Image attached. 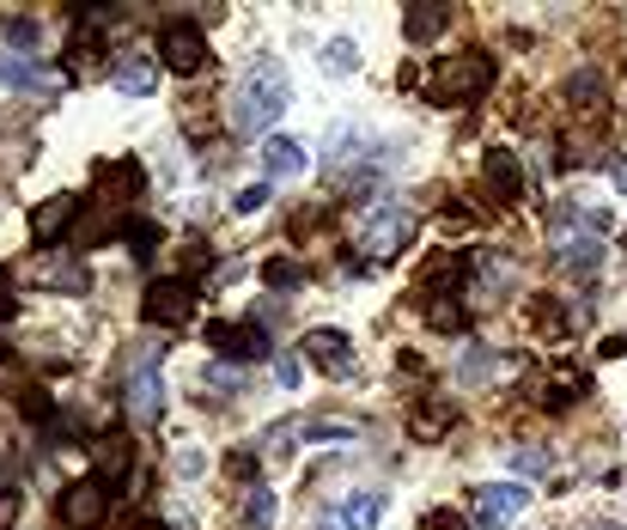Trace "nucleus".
<instances>
[{"label": "nucleus", "instance_id": "obj_28", "mask_svg": "<svg viewBox=\"0 0 627 530\" xmlns=\"http://www.w3.org/2000/svg\"><path fill=\"white\" fill-rule=\"evenodd\" d=\"M488 372H493V360L481 354V347H469V354H463V366H457V384H481Z\"/></svg>", "mask_w": 627, "mask_h": 530}, {"label": "nucleus", "instance_id": "obj_24", "mask_svg": "<svg viewBox=\"0 0 627 530\" xmlns=\"http://www.w3.org/2000/svg\"><path fill=\"white\" fill-rule=\"evenodd\" d=\"M263 281L274 293H293V287H305V268H298L293 256H274V263H263Z\"/></svg>", "mask_w": 627, "mask_h": 530}, {"label": "nucleus", "instance_id": "obj_5", "mask_svg": "<svg viewBox=\"0 0 627 530\" xmlns=\"http://www.w3.org/2000/svg\"><path fill=\"white\" fill-rule=\"evenodd\" d=\"M189 312H195V281H189V275L153 281L147 300H140V317L159 323V330H172V323H189Z\"/></svg>", "mask_w": 627, "mask_h": 530}, {"label": "nucleus", "instance_id": "obj_31", "mask_svg": "<svg viewBox=\"0 0 627 530\" xmlns=\"http://www.w3.org/2000/svg\"><path fill=\"white\" fill-rule=\"evenodd\" d=\"M19 512H25V494H19V488H0V530L19 524Z\"/></svg>", "mask_w": 627, "mask_h": 530}, {"label": "nucleus", "instance_id": "obj_12", "mask_svg": "<svg viewBox=\"0 0 627 530\" xmlns=\"http://www.w3.org/2000/svg\"><path fill=\"white\" fill-rule=\"evenodd\" d=\"M140 165L135 159H110V165H98V196H104V208H123V202H140Z\"/></svg>", "mask_w": 627, "mask_h": 530}, {"label": "nucleus", "instance_id": "obj_26", "mask_svg": "<svg viewBox=\"0 0 627 530\" xmlns=\"http://www.w3.org/2000/svg\"><path fill=\"white\" fill-rule=\"evenodd\" d=\"M268 524H274V494L256 482L251 500H244V530H268Z\"/></svg>", "mask_w": 627, "mask_h": 530}, {"label": "nucleus", "instance_id": "obj_9", "mask_svg": "<svg viewBox=\"0 0 627 530\" xmlns=\"http://www.w3.org/2000/svg\"><path fill=\"white\" fill-rule=\"evenodd\" d=\"M305 360L317 372H330V379H347L354 372V342L342 330H305Z\"/></svg>", "mask_w": 627, "mask_h": 530}, {"label": "nucleus", "instance_id": "obj_27", "mask_svg": "<svg viewBox=\"0 0 627 530\" xmlns=\"http://www.w3.org/2000/svg\"><path fill=\"white\" fill-rule=\"evenodd\" d=\"M263 208H268V184H244L238 196H232V214H244V219L263 214Z\"/></svg>", "mask_w": 627, "mask_h": 530}, {"label": "nucleus", "instance_id": "obj_34", "mask_svg": "<svg viewBox=\"0 0 627 530\" xmlns=\"http://www.w3.org/2000/svg\"><path fill=\"white\" fill-rule=\"evenodd\" d=\"M512 463H518V470H548L555 458H548V451H525V445H518V451H512Z\"/></svg>", "mask_w": 627, "mask_h": 530}, {"label": "nucleus", "instance_id": "obj_4", "mask_svg": "<svg viewBox=\"0 0 627 530\" xmlns=\"http://www.w3.org/2000/svg\"><path fill=\"white\" fill-rule=\"evenodd\" d=\"M110 482L104 475H80V482H68L61 488V500H56V519L68 524V530H98L104 519H110Z\"/></svg>", "mask_w": 627, "mask_h": 530}, {"label": "nucleus", "instance_id": "obj_38", "mask_svg": "<svg viewBox=\"0 0 627 530\" xmlns=\"http://www.w3.org/2000/svg\"><path fill=\"white\" fill-rule=\"evenodd\" d=\"M135 530H172V524H159V519H140Z\"/></svg>", "mask_w": 627, "mask_h": 530}, {"label": "nucleus", "instance_id": "obj_17", "mask_svg": "<svg viewBox=\"0 0 627 530\" xmlns=\"http://www.w3.org/2000/svg\"><path fill=\"white\" fill-rule=\"evenodd\" d=\"M445 24H451V7H414L409 19H402V37H409V43H433Z\"/></svg>", "mask_w": 627, "mask_h": 530}, {"label": "nucleus", "instance_id": "obj_20", "mask_svg": "<svg viewBox=\"0 0 627 530\" xmlns=\"http://www.w3.org/2000/svg\"><path fill=\"white\" fill-rule=\"evenodd\" d=\"M305 445H354V421H298Z\"/></svg>", "mask_w": 627, "mask_h": 530}, {"label": "nucleus", "instance_id": "obj_36", "mask_svg": "<svg viewBox=\"0 0 627 530\" xmlns=\"http://www.w3.org/2000/svg\"><path fill=\"white\" fill-rule=\"evenodd\" d=\"M207 384H214V391H238V372H226V366H207Z\"/></svg>", "mask_w": 627, "mask_h": 530}, {"label": "nucleus", "instance_id": "obj_23", "mask_svg": "<svg viewBox=\"0 0 627 530\" xmlns=\"http://www.w3.org/2000/svg\"><path fill=\"white\" fill-rule=\"evenodd\" d=\"M567 98H572L579 110H591V98L604 105V73H597V68H579V73L567 80Z\"/></svg>", "mask_w": 627, "mask_h": 530}, {"label": "nucleus", "instance_id": "obj_35", "mask_svg": "<svg viewBox=\"0 0 627 530\" xmlns=\"http://www.w3.org/2000/svg\"><path fill=\"white\" fill-rule=\"evenodd\" d=\"M25 415H31V421H49V396H43V391H25Z\"/></svg>", "mask_w": 627, "mask_h": 530}, {"label": "nucleus", "instance_id": "obj_16", "mask_svg": "<svg viewBox=\"0 0 627 530\" xmlns=\"http://www.w3.org/2000/svg\"><path fill=\"white\" fill-rule=\"evenodd\" d=\"M555 263L567 268V275H597V268H604V238H597V232H585V238H567Z\"/></svg>", "mask_w": 627, "mask_h": 530}, {"label": "nucleus", "instance_id": "obj_29", "mask_svg": "<svg viewBox=\"0 0 627 530\" xmlns=\"http://www.w3.org/2000/svg\"><path fill=\"white\" fill-rule=\"evenodd\" d=\"M7 43L19 49V56L25 49H37V19H7Z\"/></svg>", "mask_w": 627, "mask_h": 530}, {"label": "nucleus", "instance_id": "obj_2", "mask_svg": "<svg viewBox=\"0 0 627 530\" xmlns=\"http://www.w3.org/2000/svg\"><path fill=\"white\" fill-rule=\"evenodd\" d=\"M493 86V56H481V49H463V56H445L433 73H427V98L433 105H469V98H481Z\"/></svg>", "mask_w": 627, "mask_h": 530}, {"label": "nucleus", "instance_id": "obj_18", "mask_svg": "<svg viewBox=\"0 0 627 530\" xmlns=\"http://www.w3.org/2000/svg\"><path fill=\"white\" fill-rule=\"evenodd\" d=\"M323 73H330V80L360 73V43L354 37H330V43H323Z\"/></svg>", "mask_w": 627, "mask_h": 530}, {"label": "nucleus", "instance_id": "obj_6", "mask_svg": "<svg viewBox=\"0 0 627 530\" xmlns=\"http://www.w3.org/2000/svg\"><path fill=\"white\" fill-rule=\"evenodd\" d=\"M159 56H165V68L172 73H202L207 68V37H202V24H165V37H159Z\"/></svg>", "mask_w": 627, "mask_h": 530}, {"label": "nucleus", "instance_id": "obj_11", "mask_svg": "<svg viewBox=\"0 0 627 530\" xmlns=\"http://www.w3.org/2000/svg\"><path fill=\"white\" fill-rule=\"evenodd\" d=\"M305 171H311L305 140H293V135H268V140H263V184H281V177H305Z\"/></svg>", "mask_w": 627, "mask_h": 530}, {"label": "nucleus", "instance_id": "obj_32", "mask_svg": "<svg viewBox=\"0 0 627 530\" xmlns=\"http://www.w3.org/2000/svg\"><path fill=\"white\" fill-rule=\"evenodd\" d=\"M421 530H463V512H451V507H433L421 519Z\"/></svg>", "mask_w": 627, "mask_h": 530}, {"label": "nucleus", "instance_id": "obj_33", "mask_svg": "<svg viewBox=\"0 0 627 530\" xmlns=\"http://www.w3.org/2000/svg\"><path fill=\"white\" fill-rule=\"evenodd\" d=\"M274 379H281V384H286V391H293V384H298V379H305V366H298V360H293V354H281V360H274Z\"/></svg>", "mask_w": 627, "mask_h": 530}, {"label": "nucleus", "instance_id": "obj_22", "mask_svg": "<svg viewBox=\"0 0 627 530\" xmlns=\"http://www.w3.org/2000/svg\"><path fill=\"white\" fill-rule=\"evenodd\" d=\"M37 275H43V287H68V293H86V268L80 263H74V256H68V263H56V256H49V263L43 268H37Z\"/></svg>", "mask_w": 627, "mask_h": 530}, {"label": "nucleus", "instance_id": "obj_8", "mask_svg": "<svg viewBox=\"0 0 627 530\" xmlns=\"http://www.w3.org/2000/svg\"><path fill=\"white\" fill-rule=\"evenodd\" d=\"M128 409L135 421H159L165 415V379H159V354H140L128 372Z\"/></svg>", "mask_w": 627, "mask_h": 530}, {"label": "nucleus", "instance_id": "obj_10", "mask_svg": "<svg viewBox=\"0 0 627 530\" xmlns=\"http://www.w3.org/2000/svg\"><path fill=\"white\" fill-rule=\"evenodd\" d=\"M207 347L232 360H263L268 354V330L263 323H207Z\"/></svg>", "mask_w": 627, "mask_h": 530}, {"label": "nucleus", "instance_id": "obj_41", "mask_svg": "<svg viewBox=\"0 0 627 530\" xmlns=\"http://www.w3.org/2000/svg\"><path fill=\"white\" fill-rule=\"evenodd\" d=\"M597 530H621V524H609V519H604V524H597Z\"/></svg>", "mask_w": 627, "mask_h": 530}, {"label": "nucleus", "instance_id": "obj_1", "mask_svg": "<svg viewBox=\"0 0 627 530\" xmlns=\"http://www.w3.org/2000/svg\"><path fill=\"white\" fill-rule=\"evenodd\" d=\"M286 105H293V86H286L281 61L263 56L251 73H244L238 98H232V122H238L244 135H268V128L281 122V110H286Z\"/></svg>", "mask_w": 627, "mask_h": 530}, {"label": "nucleus", "instance_id": "obj_30", "mask_svg": "<svg viewBox=\"0 0 627 530\" xmlns=\"http://www.w3.org/2000/svg\"><path fill=\"white\" fill-rule=\"evenodd\" d=\"M0 86H25V92H31V86H37V73L25 68L19 56H12V61H0Z\"/></svg>", "mask_w": 627, "mask_h": 530}, {"label": "nucleus", "instance_id": "obj_7", "mask_svg": "<svg viewBox=\"0 0 627 530\" xmlns=\"http://www.w3.org/2000/svg\"><path fill=\"white\" fill-rule=\"evenodd\" d=\"M525 507H530V488L525 482H488V488H476V519H481V530L512 524Z\"/></svg>", "mask_w": 627, "mask_h": 530}, {"label": "nucleus", "instance_id": "obj_3", "mask_svg": "<svg viewBox=\"0 0 627 530\" xmlns=\"http://www.w3.org/2000/svg\"><path fill=\"white\" fill-rule=\"evenodd\" d=\"M409 238H414V208H409V202H384V208H372L360 219V251L378 256V263L396 256Z\"/></svg>", "mask_w": 627, "mask_h": 530}, {"label": "nucleus", "instance_id": "obj_40", "mask_svg": "<svg viewBox=\"0 0 627 530\" xmlns=\"http://www.w3.org/2000/svg\"><path fill=\"white\" fill-rule=\"evenodd\" d=\"M317 530H342V519H323V524H317Z\"/></svg>", "mask_w": 627, "mask_h": 530}, {"label": "nucleus", "instance_id": "obj_15", "mask_svg": "<svg viewBox=\"0 0 627 530\" xmlns=\"http://www.w3.org/2000/svg\"><path fill=\"white\" fill-rule=\"evenodd\" d=\"M110 86L116 92H128V98H147L153 86H159V73H153L147 56H116L110 61Z\"/></svg>", "mask_w": 627, "mask_h": 530}, {"label": "nucleus", "instance_id": "obj_25", "mask_svg": "<svg viewBox=\"0 0 627 530\" xmlns=\"http://www.w3.org/2000/svg\"><path fill=\"white\" fill-rule=\"evenodd\" d=\"M409 426H414V439H439L451 426V396H445V403H433V409H414Z\"/></svg>", "mask_w": 627, "mask_h": 530}, {"label": "nucleus", "instance_id": "obj_14", "mask_svg": "<svg viewBox=\"0 0 627 530\" xmlns=\"http://www.w3.org/2000/svg\"><path fill=\"white\" fill-rule=\"evenodd\" d=\"M481 177H488V189H500V202H518L525 196V171H518V153L493 147L488 159H481Z\"/></svg>", "mask_w": 627, "mask_h": 530}, {"label": "nucleus", "instance_id": "obj_19", "mask_svg": "<svg viewBox=\"0 0 627 530\" xmlns=\"http://www.w3.org/2000/svg\"><path fill=\"white\" fill-rule=\"evenodd\" d=\"M74 208H80V202H74V196H49L43 208H37L31 232H37V238H56V232H61V226H68V219H74Z\"/></svg>", "mask_w": 627, "mask_h": 530}, {"label": "nucleus", "instance_id": "obj_13", "mask_svg": "<svg viewBox=\"0 0 627 530\" xmlns=\"http://www.w3.org/2000/svg\"><path fill=\"white\" fill-rule=\"evenodd\" d=\"M384 512H390V494H378V488H360V494H347L342 500V530H378L384 524Z\"/></svg>", "mask_w": 627, "mask_h": 530}, {"label": "nucleus", "instance_id": "obj_39", "mask_svg": "<svg viewBox=\"0 0 627 530\" xmlns=\"http://www.w3.org/2000/svg\"><path fill=\"white\" fill-rule=\"evenodd\" d=\"M12 312V300H7V287H0V317H7Z\"/></svg>", "mask_w": 627, "mask_h": 530}, {"label": "nucleus", "instance_id": "obj_21", "mask_svg": "<svg viewBox=\"0 0 627 530\" xmlns=\"http://www.w3.org/2000/svg\"><path fill=\"white\" fill-rule=\"evenodd\" d=\"M116 232H123V244L140 256V263H153V251H159V226H153V219H123Z\"/></svg>", "mask_w": 627, "mask_h": 530}, {"label": "nucleus", "instance_id": "obj_37", "mask_svg": "<svg viewBox=\"0 0 627 530\" xmlns=\"http://www.w3.org/2000/svg\"><path fill=\"white\" fill-rule=\"evenodd\" d=\"M616 184H621V196H627V159L616 165Z\"/></svg>", "mask_w": 627, "mask_h": 530}]
</instances>
